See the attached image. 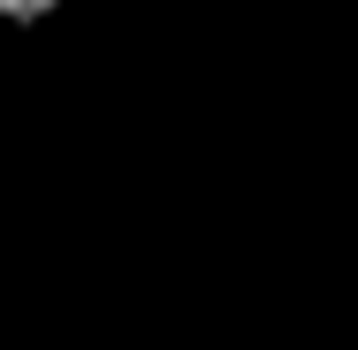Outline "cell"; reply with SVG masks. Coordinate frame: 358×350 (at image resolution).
Returning <instances> with one entry per match:
<instances>
[{
    "label": "cell",
    "instance_id": "obj_1",
    "mask_svg": "<svg viewBox=\"0 0 358 350\" xmlns=\"http://www.w3.org/2000/svg\"><path fill=\"white\" fill-rule=\"evenodd\" d=\"M54 8H62V0H0L8 23H38V15H54Z\"/></svg>",
    "mask_w": 358,
    "mask_h": 350
}]
</instances>
